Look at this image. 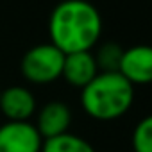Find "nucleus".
<instances>
[{"label":"nucleus","instance_id":"nucleus-4","mask_svg":"<svg viewBox=\"0 0 152 152\" xmlns=\"http://www.w3.org/2000/svg\"><path fill=\"white\" fill-rule=\"evenodd\" d=\"M43 138L31 122H6L0 125V152H41Z\"/></svg>","mask_w":152,"mask_h":152},{"label":"nucleus","instance_id":"nucleus-11","mask_svg":"<svg viewBox=\"0 0 152 152\" xmlns=\"http://www.w3.org/2000/svg\"><path fill=\"white\" fill-rule=\"evenodd\" d=\"M132 150L152 152V115L141 118L132 131Z\"/></svg>","mask_w":152,"mask_h":152},{"label":"nucleus","instance_id":"nucleus-2","mask_svg":"<svg viewBox=\"0 0 152 152\" xmlns=\"http://www.w3.org/2000/svg\"><path fill=\"white\" fill-rule=\"evenodd\" d=\"M134 102V86L120 72H99L81 90V106L95 120L109 122L124 116Z\"/></svg>","mask_w":152,"mask_h":152},{"label":"nucleus","instance_id":"nucleus-6","mask_svg":"<svg viewBox=\"0 0 152 152\" xmlns=\"http://www.w3.org/2000/svg\"><path fill=\"white\" fill-rule=\"evenodd\" d=\"M0 113L7 122H29L36 113V97L25 86H9L0 90Z\"/></svg>","mask_w":152,"mask_h":152},{"label":"nucleus","instance_id":"nucleus-1","mask_svg":"<svg viewBox=\"0 0 152 152\" xmlns=\"http://www.w3.org/2000/svg\"><path fill=\"white\" fill-rule=\"evenodd\" d=\"M102 34V16L88 0H63L48 18L50 43L63 54L88 52Z\"/></svg>","mask_w":152,"mask_h":152},{"label":"nucleus","instance_id":"nucleus-3","mask_svg":"<svg viewBox=\"0 0 152 152\" xmlns=\"http://www.w3.org/2000/svg\"><path fill=\"white\" fill-rule=\"evenodd\" d=\"M64 64V54L52 43H39L31 47L22 61H20V72L23 79L36 86H45L56 83Z\"/></svg>","mask_w":152,"mask_h":152},{"label":"nucleus","instance_id":"nucleus-9","mask_svg":"<svg viewBox=\"0 0 152 152\" xmlns=\"http://www.w3.org/2000/svg\"><path fill=\"white\" fill-rule=\"evenodd\" d=\"M41 152H95V148L84 138L72 132H64V134L43 140Z\"/></svg>","mask_w":152,"mask_h":152},{"label":"nucleus","instance_id":"nucleus-10","mask_svg":"<svg viewBox=\"0 0 152 152\" xmlns=\"http://www.w3.org/2000/svg\"><path fill=\"white\" fill-rule=\"evenodd\" d=\"M95 61L99 66V72H118L120 70V63H122V56H124V48L118 43L107 41L104 45L99 47Z\"/></svg>","mask_w":152,"mask_h":152},{"label":"nucleus","instance_id":"nucleus-7","mask_svg":"<svg viewBox=\"0 0 152 152\" xmlns=\"http://www.w3.org/2000/svg\"><path fill=\"white\" fill-rule=\"evenodd\" d=\"M99 73V66L91 50L88 52H72L64 54V64L61 77L73 88H84Z\"/></svg>","mask_w":152,"mask_h":152},{"label":"nucleus","instance_id":"nucleus-5","mask_svg":"<svg viewBox=\"0 0 152 152\" xmlns=\"http://www.w3.org/2000/svg\"><path fill=\"white\" fill-rule=\"evenodd\" d=\"M118 72L132 86L152 84V47L136 45L124 50Z\"/></svg>","mask_w":152,"mask_h":152},{"label":"nucleus","instance_id":"nucleus-8","mask_svg":"<svg viewBox=\"0 0 152 152\" xmlns=\"http://www.w3.org/2000/svg\"><path fill=\"white\" fill-rule=\"evenodd\" d=\"M72 124V111L68 107V104L59 102V100H52L47 102L39 111H38V118H36V129L41 134L43 140L59 136L68 132Z\"/></svg>","mask_w":152,"mask_h":152}]
</instances>
